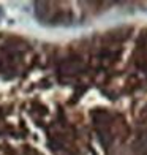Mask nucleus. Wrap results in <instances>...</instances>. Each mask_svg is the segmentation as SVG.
<instances>
[{"label": "nucleus", "instance_id": "1", "mask_svg": "<svg viewBox=\"0 0 147 155\" xmlns=\"http://www.w3.org/2000/svg\"><path fill=\"white\" fill-rule=\"evenodd\" d=\"M0 16H2V13H0Z\"/></svg>", "mask_w": 147, "mask_h": 155}]
</instances>
